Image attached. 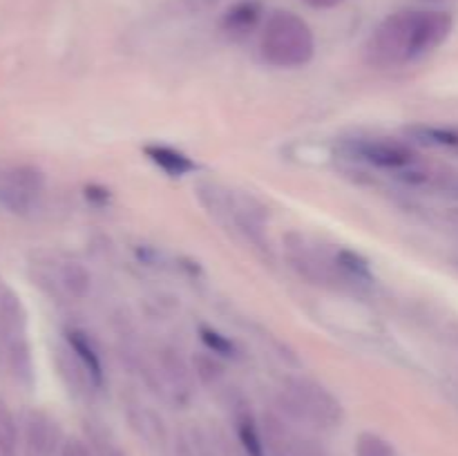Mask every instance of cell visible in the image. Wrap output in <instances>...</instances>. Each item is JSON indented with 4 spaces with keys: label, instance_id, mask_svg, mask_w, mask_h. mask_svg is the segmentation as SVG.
I'll return each instance as SVG.
<instances>
[{
    "label": "cell",
    "instance_id": "cell-18",
    "mask_svg": "<svg viewBox=\"0 0 458 456\" xmlns=\"http://www.w3.org/2000/svg\"><path fill=\"white\" fill-rule=\"evenodd\" d=\"M429 188L438 190L441 195L452 197V199H458V173H432L428 182Z\"/></svg>",
    "mask_w": 458,
    "mask_h": 456
},
{
    "label": "cell",
    "instance_id": "cell-7",
    "mask_svg": "<svg viewBox=\"0 0 458 456\" xmlns=\"http://www.w3.org/2000/svg\"><path fill=\"white\" fill-rule=\"evenodd\" d=\"M65 340H67V349H70L72 358L79 362L81 371L88 376L92 387H101L103 380H106V369H103L101 353H98L97 344L92 342V338H89L85 331L70 329L65 334Z\"/></svg>",
    "mask_w": 458,
    "mask_h": 456
},
{
    "label": "cell",
    "instance_id": "cell-9",
    "mask_svg": "<svg viewBox=\"0 0 458 456\" xmlns=\"http://www.w3.org/2000/svg\"><path fill=\"white\" fill-rule=\"evenodd\" d=\"M0 338L3 344L27 340V313L21 298L13 291L4 289L0 295Z\"/></svg>",
    "mask_w": 458,
    "mask_h": 456
},
{
    "label": "cell",
    "instance_id": "cell-2",
    "mask_svg": "<svg viewBox=\"0 0 458 456\" xmlns=\"http://www.w3.org/2000/svg\"><path fill=\"white\" fill-rule=\"evenodd\" d=\"M259 54L273 67L282 70L304 67L316 54V36L309 22L298 13L277 9L264 21Z\"/></svg>",
    "mask_w": 458,
    "mask_h": 456
},
{
    "label": "cell",
    "instance_id": "cell-11",
    "mask_svg": "<svg viewBox=\"0 0 458 456\" xmlns=\"http://www.w3.org/2000/svg\"><path fill=\"white\" fill-rule=\"evenodd\" d=\"M411 143H419L423 148L443 152H458V130L445 128V125L416 123L405 130Z\"/></svg>",
    "mask_w": 458,
    "mask_h": 456
},
{
    "label": "cell",
    "instance_id": "cell-23",
    "mask_svg": "<svg viewBox=\"0 0 458 456\" xmlns=\"http://www.w3.org/2000/svg\"><path fill=\"white\" fill-rule=\"evenodd\" d=\"M3 291H4V289H3V286H0V295H3Z\"/></svg>",
    "mask_w": 458,
    "mask_h": 456
},
{
    "label": "cell",
    "instance_id": "cell-4",
    "mask_svg": "<svg viewBox=\"0 0 458 456\" xmlns=\"http://www.w3.org/2000/svg\"><path fill=\"white\" fill-rule=\"evenodd\" d=\"M343 150L349 159H356L371 168L387 170V173H407L419 165V155L410 143L389 137H358L343 143Z\"/></svg>",
    "mask_w": 458,
    "mask_h": 456
},
{
    "label": "cell",
    "instance_id": "cell-16",
    "mask_svg": "<svg viewBox=\"0 0 458 456\" xmlns=\"http://www.w3.org/2000/svg\"><path fill=\"white\" fill-rule=\"evenodd\" d=\"M161 367H164L165 376L170 378V383L179 389V392H188L191 389V371L183 365L182 358L174 351H164L161 353Z\"/></svg>",
    "mask_w": 458,
    "mask_h": 456
},
{
    "label": "cell",
    "instance_id": "cell-22",
    "mask_svg": "<svg viewBox=\"0 0 458 456\" xmlns=\"http://www.w3.org/2000/svg\"><path fill=\"white\" fill-rule=\"evenodd\" d=\"M304 3L313 9H331V7H338V4L344 3V0H304Z\"/></svg>",
    "mask_w": 458,
    "mask_h": 456
},
{
    "label": "cell",
    "instance_id": "cell-15",
    "mask_svg": "<svg viewBox=\"0 0 458 456\" xmlns=\"http://www.w3.org/2000/svg\"><path fill=\"white\" fill-rule=\"evenodd\" d=\"M18 423L12 411L0 402V456H16L18 452Z\"/></svg>",
    "mask_w": 458,
    "mask_h": 456
},
{
    "label": "cell",
    "instance_id": "cell-17",
    "mask_svg": "<svg viewBox=\"0 0 458 456\" xmlns=\"http://www.w3.org/2000/svg\"><path fill=\"white\" fill-rule=\"evenodd\" d=\"M356 456H396L392 443L378 434L365 432L356 443Z\"/></svg>",
    "mask_w": 458,
    "mask_h": 456
},
{
    "label": "cell",
    "instance_id": "cell-8",
    "mask_svg": "<svg viewBox=\"0 0 458 456\" xmlns=\"http://www.w3.org/2000/svg\"><path fill=\"white\" fill-rule=\"evenodd\" d=\"M264 18V7L259 0H237L224 12L222 30L233 38L249 36L259 27Z\"/></svg>",
    "mask_w": 458,
    "mask_h": 456
},
{
    "label": "cell",
    "instance_id": "cell-5",
    "mask_svg": "<svg viewBox=\"0 0 458 456\" xmlns=\"http://www.w3.org/2000/svg\"><path fill=\"white\" fill-rule=\"evenodd\" d=\"M45 177L34 165H12L0 168V206L13 215H27L34 210Z\"/></svg>",
    "mask_w": 458,
    "mask_h": 456
},
{
    "label": "cell",
    "instance_id": "cell-10",
    "mask_svg": "<svg viewBox=\"0 0 458 456\" xmlns=\"http://www.w3.org/2000/svg\"><path fill=\"white\" fill-rule=\"evenodd\" d=\"M143 152L168 177H186V174L197 170V164L186 152L177 150L173 146H165V143H150V146L143 148Z\"/></svg>",
    "mask_w": 458,
    "mask_h": 456
},
{
    "label": "cell",
    "instance_id": "cell-21",
    "mask_svg": "<svg viewBox=\"0 0 458 456\" xmlns=\"http://www.w3.org/2000/svg\"><path fill=\"white\" fill-rule=\"evenodd\" d=\"M94 447H97L98 456H128L119 445H114V443L107 441V438H98Z\"/></svg>",
    "mask_w": 458,
    "mask_h": 456
},
{
    "label": "cell",
    "instance_id": "cell-1",
    "mask_svg": "<svg viewBox=\"0 0 458 456\" xmlns=\"http://www.w3.org/2000/svg\"><path fill=\"white\" fill-rule=\"evenodd\" d=\"M454 21L443 9H403L385 18L365 45V58L374 67H403L441 47Z\"/></svg>",
    "mask_w": 458,
    "mask_h": 456
},
{
    "label": "cell",
    "instance_id": "cell-3",
    "mask_svg": "<svg viewBox=\"0 0 458 456\" xmlns=\"http://www.w3.org/2000/svg\"><path fill=\"white\" fill-rule=\"evenodd\" d=\"M286 410L298 420L320 425V427H335L343 420V407L335 401L334 393L327 392L322 384L307 378H293L284 389Z\"/></svg>",
    "mask_w": 458,
    "mask_h": 456
},
{
    "label": "cell",
    "instance_id": "cell-14",
    "mask_svg": "<svg viewBox=\"0 0 458 456\" xmlns=\"http://www.w3.org/2000/svg\"><path fill=\"white\" fill-rule=\"evenodd\" d=\"M335 266H338L344 275L352 277V280H356V282H369L371 280L369 262H367L360 253H356V250L340 249L338 253H335Z\"/></svg>",
    "mask_w": 458,
    "mask_h": 456
},
{
    "label": "cell",
    "instance_id": "cell-13",
    "mask_svg": "<svg viewBox=\"0 0 458 456\" xmlns=\"http://www.w3.org/2000/svg\"><path fill=\"white\" fill-rule=\"evenodd\" d=\"M56 284L61 286L63 293H67L74 300H83L89 293V286H92V277L85 266L76 262H65L58 266L56 273Z\"/></svg>",
    "mask_w": 458,
    "mask_h": 456
},
{
    "label": "cell",
    "instance_id": "cell-19",
    "mask_svg": "<svg viewBox=\"0 0 458 456\" xmlns=\"http://www.w3.org/2000/svg\"><path fill=\"white\" fill-rule=\"evenodd\" d=\"M201 340L208 344V349L213 353H222V356H231L233 353V342L226 338V335L219 334V331L208 329V326H201Z\"/></svg>",
    "mask_w": 458,
    "mask_h": 456
},
{
    "label": "cell",
    "instance_id": "cell-12",
    "mask_svg": "<svg viewBox=\"0 0 458 456\" xmlns=\"http://www.w3.org/2000/svg\"><path fill=\"white\" fill-rule=\"evenodd\" d=\"M235 432L246 456H268V445L262 427H259L258 420L249 410L235 411Z\"/></svg>",
    "mask_w": 458,
    "mask_h": 456
},
{
    "label": "cell",
    "instance_id": "cell-6",
    "mask_svg": "<svg viewBox=\"0 0 458 456\" xmlns=\"http://www.w3.org/2000/svg\"><path fill=\"white\" fill-rule=\"evenodd\" d=\"M22 438L30 456H58L63 447V432L56 420L45 411H27L22 418Z\"/></svg>",
    "mask_w": 458,
    "mask_h": 456
},
{
    "label": "cell",
    "instance_id": "cell-20",
    "mask_svg": "<svg viewBox=\"0 0 458 456\" xmlns=\"http://www.w3.org/2000/svg\"><path fill=\"white\" fill-rule=\"evenodd\" d=\"M58 456H97V454H94V450L88 445V443L79 441V438H67V441L63 443Z\"/></svg>",
    "mask_w": 458,
    "mask_h": 456
}]
</instances>
